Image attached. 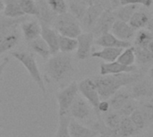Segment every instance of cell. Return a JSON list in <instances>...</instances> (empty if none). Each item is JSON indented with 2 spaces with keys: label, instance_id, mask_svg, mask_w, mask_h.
Masks as SVG:
<instances>
[{
  "label": "cell",
  "instance_id": "obj_19",
  "mask_svg": "<svg viewBox=\"0 0 153 137\" xmlns=\"http://www.w3.org/2000/svg\"><path fill=\"white\" fill-rule=\"evenodd\" d=\"M21 34L18 31V28L13 29L10 31L3 39L0 43V55L13 49L20 41Z\"/></svg>",
  "mask_w": 153,
  "mask_h": 137
},
{
  "label": "cell",
  "instance_id": "obj_16",
  "mask_svg": "<svg viewBox=\"0 0 153 137\" xmlns=\"http://www.w3.org/2000/svg\"><path fill=\"white\" fill-rule=\"evenodd\" d=\"M110 32L118 39L123 41H129L131 39L134 38L135 34L134 30L130 26L128 22L118 20H116V22H114Z\"/></svg>",
  "mask_w": 153,
  "mask_h": 137
},
{
  "label": "cell",
  "instance_id": "obj_5",
  "mask_svg": "<svg viewBox=\"0 0 153 137\" xmlns=\"http://www.w3.org/2000/svg\"><path fill=\"white\" fill-rule=\"evenodd\" d=\"M78 95H79V90H78V83L76 82H72L70 84H68L66 87L60 90L56 93L59 117L68 115L69 109Z\"/></svg>",
  "mask_w": 153,
  "mask_h": 137
},
{
  "label": "cell",
  "instance_id": "obj_51",
  "mask_svg": "<svg viewBox=\"0 0 153 137\" xmlns=\"http://www.w3.org/2000/svg\"><path fill=\"white\" fill-rule=\"evenodd\" d=\"M0 63H1V61H0Z\"/></svg>",
  "mask_w": 153,
  "mask_h": 137
},
{
  "label": "cell",
  "instance_id": "obj_39",
  "mask_svg": "<svg viewBox=\"0 0 153 137\" xmlns=\"http://www.w3.org/2000/svg\"><path fill=\"white\" fill-rule=\"evenodd\" d=\"M141 112L143 113L146 123L153 121V104L152 103H145L140 109Z\"/></svg>",
  "mask_w": 153,
  "mask_h": 137
},
{
  "label": "cell",
  "instance_id": "obj_31",
  "mask_svg": "<svg viewBox=\"0 0 153 137\" xmlns=\"http://www.w3.org/2000/svg\"><path fill=\"white\" fill-rule=\"evenodd\" d=\"M135 59L136 62L140 65H149L153 64V54L148 48H135Z\"/></svg>",
  "mask_w": 153,
  "mask_h": 137
},
{
  "label": "cell",
  "instance_id": "obj_13",
  "mask_svg": "<svg viewBox=\"0 0 153 137\" xmlns=\"http://www.w3.org/2000/svg\"><path fill=\"white\" fill-rule=\"evenodd\" d=\"M107 8L100 4H91L88 7L86 13L83 17V19L81 21L82 26L89 31H91L92 28L94 27L95 23L97 22L98 19L101 15V13L106 10Z\"/></svg>",
  "mask_w": 153,
  "mask_h": 137
},
{
  "label": "cell",
  "instance_id": "obj_18",
  "mask_svg": "<svg viewBox=\"0 0 153 137\" xmlns=\"http://www.w3.org/2000/svg\"><path fill=\"white\" fill-rule=\"evenodd\" d=\"M68 128L71 137H96L98 135L92 128L86 127L74 119L70 120Z\"/></svg>",
  "mask_w": 153,
  "mask_h": 137
},
{
  "label": "cell",
  "instance_id": "obj_27",
  "mask_svg": "<svg viewBox=\"0 0 153 137\" xmlns=\"http://www.w3.org/2000/svg\"><path fill=\"white\" fill-rule=\"evenodd\" d=\"M153 40V34L147 29L139 30L135 35L134 46L140 48H148L150 43Z\"/></svg>",
  "mask_w": 153,
  "mask_h": 137
},
{
  "label": "cell",
  "instance_id": "obj_17",
  "mask_svg": "<svg viewBox=\"0 0 153 137\" xmlns=\"http://www.w3.org/2000/svg\"><path fill=\"white\" fill-rule=\"evenodd\" d=\"M130 95L133 100L152 98L153 97L152 85L145 80H140L134 84Z\"/></svg>",
  "mask_w": 153,
  "mask_h": 137
},
{
  "label": "cell",
  "instance_id": "obj_6",
  "mask_svg": "<svg viewBox=\"0 0 153 137\" xmlns=\"http://www.w3.org/2000/svg\"><path fill=\"white\" fill-rule=\"evenodd\" d=\"M79 92L82 95V97L88 101V103L97 110L98 105L100 101V98L96 88V85L93 82L92 78H85L82 80L78 83Z\"/></svg>",
  "mask_w": 153,
  "mask_h": 137
},
{
  "label": "cell",
  "instance_id": "obj_41",
  "mask_svg": "<svg viewBox=\"0 0 153 137\" xmlns=\"http://www.w3.org/2000/svg\"><path fill=\"white\" fill-rule=\"evenodd\" d=\"M110 104L108 102V101H100L99 105H98V108H97V110H96V113L98 115V117H100V113L102 114H106L108 113V111H110Z\"/></svg>",
  "mask_w": 153,
  "mask_h": 137
},
{
  "label": "cell",
  "instance_id": "obj_32",
  "mask_svg": "<svg viewBox=\"0 0 153 137\" xmlns=\"http://www.w3.org/2000/svg\"><path fill=\"white\" fill-rule=\"evenodd\" d=\"M3 14L4 17L11 18V19H17L25 16L19 4H5L3 10Z\"/></svg>",
  "mask_w": 153,
  "mask_h": 137
},
{
  "label": "cell",
  "instance_id": "obj_15",
  "mask_svg": "<svg viewBox=\"0 0 153 137\" xmlns=\"http://www.w3.org/2000/svg\"><path fill=\"white\" fill-rule=\"evenodd\" d=\"M40 38L48 46L51 55H56L59 53V46H58L59 34L55 29L45 26V25H41Z\"/></svg>",
  "mask_w": 153,
  "mask_h": 137
},
{
  "label": "cell",
  "instance_id": "obj_49",
  "mask_svg": "<svg viewBox=\"0 0 153 137\" xmlns=\"http://www.w3.org/2000/svg\"><path fill=\"white\" fill-rule=\"evenodd\" d=\"M150 77H151V79H152L153 83V65L151 67V69H150Z\"/></svg>",
  "mask_w": 153,
  "mask_h": 137
},
{
  "label": "cell",
  "instance_id": "obj_50",
  "mask_svg": "<svg viewBox=\"0 0 153 137\" xmlns=\"http://www.w3.org/2000/svg\"><path fill=\"white\" fill-rule=\"evenodd\" d=\"M4 4L3 0H0V12L4 10Z\"/></svg>",
  "mask_w": 153,
  "mask_h": 137
},
{
  "label": "cell",
  "instance_id": "obj_10",
  "mask_svg": "<svg viewBox=\"0 0 153 137\" xmlns=\"http://www.w3.org/2000/svg\"><path fill=\"white\" fill-rule=\"evenodd\" d=\"M36 3L39 9V14L37 18L40 25L53 27L57 14L51 9L47 0H37Z\"/></svg>",
  "mask_w": 153,
  "mask_h": 137
},
{
  "label": "cell",
  "instance_id": "obj_4",
  "mask_svg": "<svg viewBox=\"0 0 153 137\" xmlns=\"http://www.w3.org/2000/svg\"><path fill=\"white\" fill-rule=\"evenodd\" d=\"M12 56L17 59L27 70L30 77L33 79V81L36 83V84L39 86L42 93L46 94V87L44 84L43 78L41 76L40 71L38 67L36 58L32 53L26 52V51H14L12 53Z\"/></svg>",
  "mask_w": 153,
  "mask_h": 137
},
{
  "label": "cell",
  "instance_id": "obj_23",
  "mask_svg": "<svg viewBox=\"0 0 153 137\" xmlns=\"http://www.w3.org/2000/svg\"><path fill=\"white\" fill-rule=\"evenodd\" d=\"M30 48L43 59H48L52 55L47 43L39 37L29 43Z\"/></svg>",
  "mask_w": 153,
  "mask_h": 137
},
{
  "label": "cell",
  "instance_id": "obj_42",
  "mask_svg": "<svg viewBox=\"0 0 153 137\" xmlns=\"http://www.w3.org/2000/svg\"><path fill=\"white\" fill-rule=\"evenodd\" d=\"M108 5H109V9H111L112 11L117 9L119 6H121V2L120 0H108Z\"/></svg>",
  "mask_w": 153,
  "mask_h": 137
},
{
  "label": "cell",
  "instance_id": "obj_22",
  "mask_svg": "<svg viewBox=\"0 0 153 137\" xmlns=\"http://www.w3.org/2000/svg\"><path fill=\"white\" fill-rule=\"evenodd\" d=\"M140 9V5L138 4H126L121 5L117 9L113 11L116 20L122 21L125 22H129L130 19L134 15V13Z\"/></svg>",
  "mask_w": 153,
  "mask_h": 137
},
{
  "label": "cell",
  "instance_id": "obj_14",
  "mask_svg": "<svg viewBox=\"0 0 153 137\" xmlns=\"http://www.w3.org/2000/svg\"><path fill=\"white\" fill-rule=\"evenodd\" d=\"M20 28L22 31L25 40L29 43L40 37L41 25L38 20L26 19L20 24Z\"/></svg>",
  "mask_w": 153,
  "mask_h": 137
},
{
  "label": "cell",
  "instance_id": "obj_26",
  "mask_svg": "<svg viewBox=\"0 0 153 137\" xmlns=\"http://www.w3.org/2000/svg\"><path fill=\"white\" fill-rule=\"evenodd\" d=\"M66 4H67L68 12L77 21H79V22H81V21L83 19L89 6L82 3H79L76 1H66Z\"/></svg>",
  "mask_w": 153,
  "mask_h": 137
},
{
  "label": "cell",
  "instance_id": "obj_47",
  "mask_svg": "<svg viewBox=\"0 0 153 137\" xmlns=\"http://www.w3.org/2000/svg\"><path fill=\"white\" fill-rule=\"evenodd\" d=\"M146 28H147L148 31H150L153 34V21H152V20L150 21V22L148 23V25L146 26Z\"/></svg>",
  "mask_w": 153,
  "mask_h": 137
},
{
  "label": "cell",
  "instance_id": "obj_24",
  "mask_svg": "<svg viewBox=\"0 0 153 137\" xmlns=\"http://www.w3.org/2000/svg\"><path fill=\"white\" fill-rule=\"evenodd\" d=\"M131 99H132L131 95L127 92L119 90L108 100V102H109L110 108L112 109L118 111Z\"/></svg>",
  "mask_w": 153,
  "mask_h": 137
},
{
  "label": "cell",
  "instance_id": "obj_35",
  "mask_svg": "<svg viewBox=\"0 0 153 137\" xmlns=\"http://www.w3.org/2000/svg\"><path fill=\"white\" fill-rule=\"evenodd\" d=\"M22 11L25 15H33L38 16L39 14V9L36 1L34 0H21L19 3Z\"/></svg>",
  "mask_w": 153,
  "mask_h": 137
},
{
  "label": "cell",
  "instance_id": "obj_43",
  "mask_svg": "<svg viewBox=\"0 0 153 137\" xmlns=\"http://www.w3.org/2000/svg\"><path fill=\"white\" fill-rule=\"evenodd\" d=\"M8 62H9V58L8 57H4V60L1 61V63H0V79H1V77L3 75V73H4L6 66L8 65Z\"/></svg>",
  "mask_w": 153,
  "mask_h": 137
},
{
  "label": "cell",
  "instance_id": "obj_36",
  "mask_svg": "<svg viewBox=\"0 0 153 137\" xmlns=\"http://www.w3.org/2000/svg\"><path fill=\"white\" fill-rule=\"evenodd\" d=\"M129 118H130V119L132 120L133 124L134 125V127H136V129L138 131H141L142 129H143L145 127L146 124H147L143 113L141 112V110L139 109H136Z\"/></svg>",
  "mask_w": 153,
  "mask_h": 137
},
{
  "label": "cell",
  "instance_id": "obj_44",
  "mask_svg": "<svg viewBox=\"0 0 153 137\" xmlns=\"http://www.w3.org/2000/svg\"><path fill=\"white\" fill-rule=\"evenodd\" d=\"M92 2H93V4H100L104 5L107 9H109V5H108V0H92Z\"/></svg>",
  "mask_w": 153,
  "mask_h": 137
},
{
  "label": "cell",
  "instance_id": "obj_1",
  "mask_svg": "<svg viewBox=\"0 0 153 137\" xmlns=\"http://www.w3.org/2000/svg\"><path fill=\"white\" fill-rule=\"evenodd\" d=\"M141 78L142 74L139 73H128L104 76L100 75L92 79L98 90L100 101H108L123 87L134 84L140 81Z\"/></svg>",
  "mask_w": 153,
  "mask_h": 137
},
{
  "label": "cell",
  "instance_id": "obj_7",
  "mask_svg": "<svg viewBox=\"0 0 153 137\" xmlns=\"http://www.w3.org/2000/svg\"><path fill=\"white\" fill-rule=\"evenodd\" d=\"M115 22L116 18L113 13V11L111 9H106L98 19L91 32H92L94 37L97 38L102 34L110 32Z\"/></svg>",
  "mask_w": 153,
  "mask_h": 137
},
{
  "label": "cell",
  "instance_id": "obj_45",
  "mask_svg": "<svg viewBox=\"0 0 153 137\" xmlns=\"http://www.w3.org/2000/svg\"><path fill=\"white\" fill-rule=\"evenodd\" d=\"M66 1H76V2H79V3H82V4H84L88 5V6L93 4L92 0H66Z\"/></svg>",
  "mask_w": 153,
  "mask_h": 137
},
{
  "label": "cell",
  "instance_id": "obj_48",
  "mask_svg": "<svg viewBox=\"0 0 153 137\" xmlns=\"http://www.w3.org/2000/svg\"><path fill=\"white\" fill-rule=\"evenodd\" d=\"M148 49L153 54V40L150 43V45H149V47H148Z\"/></svg>",
  "mask_w": 153,
  "mask_h": 137
},
{
  "label": "cell",
  "instance_id": "obj_30",
  "mask_svg": "<svg viewBox=\"0 0 153 137\" xmlns=\"http://www.w3.org/2000/svg\"><path fill=\"white\" fill-rule=\"evenodd\" d=\"M118 63L126 66H134V63L136 61L135 59V51L134 47L131 46L122 51L120 56L118 57L117 60Z\"/></svg>",
  "mask_w": 153,
  "mask_h": 137
},
{
  "label": "cell",
  "instance_id": "obj_28",
  "mask_svg": "<svg viewBox=\"0 0 153 137\" xmlns=\"http://www.w3.org/2000/svg\"><path fill=\"white\" fill-rule=\"evenodd\" d=\"M92 129L96 131L99 137H120L117 134V131L113 130L105 125L100 116L98 117V121L93 125Z\"/></svg>",
  "mask_w": 153,
  "mask_h": 137
},
{
  "label": "cell",
  "instance_id": "obj_21",
  "mask_svg": "<svg viewBox=\"0 0 153 137\" xmlns=\"http://www.w3.org/2000/svg\"><path fill=\"white\" fill-rule=\"evenodd\" d=\"M150 21H151V18H150V14L148 13V12L139 9L134 13V15L132 16L128 23L135 31V30H142L145 28L150 22Z\"/></svg>",
  "mask_w": 153,
  "mask_h": 137
},
{
  "label": "cell",
  "instance_id": "obj_38",
  "mask_svg": "<svg viewBox=\"0 0 153 137\" xmlns=\"http://www.w3.org/2000/svg\"><path fill=\"white\" fill-rule=\"evenodd\" d=\"M136 109H137V107H136L134 101L133 99H131L117 112L119 114V116L121 118H129Z\"/></svg>",
  "mask_w": 153,
  "mask_h": 137
},
{
  "label": "cell",
  "instance_id": "obj_46",
  "mask_svg": "<svg viewBox=\"0 0 153 137\" xmlns=\"http://www.w3.org/2000/svg\"><path fill=\"white\" fill-rule=\"evenodd\" d=\"M21 0H3L4 5L9 4H19Z\"/></svg>",
  "mask_w": 153,
  "mask_h": 137
},
{
  "label": "cell",
  "instance_id": "obj_20",
  "mask_svg": "<svg viewBox=\"0 0 153 137\" xmlns=\"http://www.w3.org/2000/svg\"><path fill=\"white\" fill-rule=\"evenodd\" d=\"M123 50V48H103L101 50L92 52L91 56L92 57L100 58L106 63H111L117 60L118 57L120 56Z\"/></svg>",
  "mask_w": 153,
  "mask_h": 137
},
{
  "label": "cell",
  "instance_id": "obj_2",
  "mask_svg": "<svg viewBox=\"0 0 153 137\" xmlns=\"http://www.w3.org/2000/svg\"><path fill=\"white\" fill-rule=\"evenodd\" d=\"M46 74L52 82L60 83L74 71V59L70 54L57 53L52 55L45 66Z\"/></svg>",
  "mask_w": 153,
  "mask_h": 137
},
{
  "label": "cell",
  "instance_id": "obj_9",
  "mask_svg": "<svg viewBox=\"0 0 153 137\" xmlns=\"http://www.w3.org/2000/svg\"><path fill=\"white\" fill-rule=\"evenodd\" d=\"M68 115L73 117L74 120H79V121L85 120L91 115L90 104L84 98L78 95L74 100V103L72 104Z\"/></svg>",
  "mask_w": 153,
  "mask_h": 137
},
{
  "label": "cell",
  "instance_id": "obj_8",
  "mask_svg": "<svg viewBox=\"0 0 153 137\" xmlns=\"http://www.w3.org/2000/svg\"><path fill=\"white\" fill-rule=\"evenodd\" d=\"M94 39L95 37L91 31L82 33L77 38L78 46L76 49V58L78 60H85L91 55V48Z\"/></svg>",
  "mask_w": 153,
  "mask_h": 137
},
{
  "label": "cell",
  "instance_id": "obj_25",
  "mask_svg": "<svg viewBox=\"0 0 153 137\" xmlns=\"http://www.w3.org/2000/svg\"><path fill=\"white\" fill-rule=\"evenodd\" d=\"M139 131L136 129L133 124L130 118H122L119 127L117 129V134L120 137H131L138 134Z\"/></svg>",
  "mask_w": 153,
  "mask_h": 137
},
{
  "label": "cell",
  "instance_id": "obj_3",
  "mask_svg": "<svg viewBox=\"0 0 153 137\" xmlns=\"http://www.w3.org/2000/svg\"><path fill=\"white\" fill-rule=\"evenodd\" d=\"M59 35L73 39H77L82 33V27L79 22L69 12L58 14L53 24Z\"/></svg>",
  "mask_w": 153,
  "mask_h": 137
},
{
  "label": "cell",
  "instance_id": "obj_40",
  "mask_svg": "<svg viewBox=\"0 0 153 137\" xmlns=\"http://www.w3.org/2000/svg\"><path fill=\"white\" fill-rule=\"evenodd\" d=\"M121 5L126 4H138L145 7H150L153 3V0H120Z\"/></svg>",
  "mask_w": 153,
  "mask_h": 137
},
{
  "label": "cell",
  "instance_id": "obj_33",
  "mask_svg": "<svg viewBox=\"0 0 153 137\" xmlns=\"http://www.w3.org/2000/svg\"><path fill=\"white\" fill-rule=\"evenodd\" d=\"M121 119H122V118L119 116V114L117 112L108 111V113L105 114L103 121L108 127L117 131L119 125H120V122H121Z\"/></svg>",
  "mask_w": 153,
  "mask_h": 137
},
{
  "label": "cell",
  "instance_id": "obj_34",
  "mask_svg": "<svg viewBox=\"0 0 153 137\" xmlns=\"http://www.w3.org/2000/svg\"><path fill=\"white\" fill-rule=\"evenodd\" d=\"M70 117L68 115L59 117L58 120V127L56 130V137H71L69 133V123H70Z\"/></svg>",
  "mask_w": 153,
  "mask_h": 137
},
{
  "label": "cell",
  "instance_id": "obj_37",
  "mask_svg": "<svg viewBox=\"0 0 153 137\" xmlns=\"http://www.w3.org/2000/svg\"><path fill=\"white\" fill-rule=\"evenodd\" d=\"M47 2L57 15L68 12L66 0H47Z\"/></svg>",
  "mask_w": 153,
  "mask_h": 137
},
{
  "label": "cell",
  "instance_id": "obj_11",
  "mask_svg": "<svg viewBox=\"0 0 153 137\" xmlns=\"http://www.w3.org/2000/svg\"><path fill=\"white\" fill-rule=\"evenodd\" d=\"M100 75H113L119 74H128V73H136L137 67L135 66H126L117 61L111 63H101L100 66Z\"/></svg>",
  "mask_w": 153,
  "mask_h": 137
},
{
  "label": "cell",
  "instance_id": "obj_12",
  "mask_svg": "<svg viewBox=\"0 0 153 137\" xmlns=\"http://www.w3.org/2000/svg\"><path fill=\"white\" fill-rule=\"evenodd\" d=\"M94 44L101 48H117L126 49L132 46L130 41H123L118 39L111 32L100 35L94 39Z\"/></svg>",
  "mask_w": 153,
  "mask_h": 137
},
{
  "label": "cell",
  "instance_id": "obj_29",
  "mask_svg": "<svg viewBox=\"0 0 153 137\" xmlns=\"http://www.w3.org/2000/svg\"><path fill=\"white\" fill-rule=\"evenodd\" d=\"M58 46H59V51H61V53L69 54L77 49V46H78L77 39H73V38H68L59 35Z\"/></svg>",
  "mask_w": 153,
  "mask_h": 137
}]
</instances>
